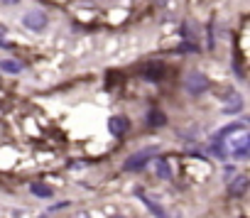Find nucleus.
<instances>
[{
	"label": "nucleus",
	"instance_id": "obj_6",
	"mask_svg": "<svg viewBox=\"0 0 250 218\" xmlns=\"http://www.w3.org/2000/svg\"><path fill=\"white\" fill-rule=\"evenodd\" d=\"M243 111V96L240 93H230L228 98H226V105H223V113L226 116H235V113H240Z\"/></svg>",
	"mask_w": 250,
	"mask_h": 218
},
{
	"label": "nucleus",
	"instance_id": "obj_7",
	"mask_svg": "<svg viewBox=\"0 0 250 218\" xmlns=\"http://www.w3.org/2000/svg\"><path fill=\"white\" fill-rule=\"evenodd\" d=\"M248 191V177L245 174H238L230 184H228V194L233 196V198H238V196H243Z\"/></svg>",
	"mask_w": 250,
	"mask_h": 218
},
{
	"label": "nucleus",
	"instance_id": "obj_5",
	"mask_svg": "<svg viewBox=\"0 0 250 218\" xmlns=\"http://www.w3.org/2000/svg\"><path fill=\"white\" fill-rule=\"evenodd\" d=\"M128 128H130V123H128V118H125V116H113L108 120V130H110L113 138H123L125 133H128Z\"/></svg>",
	"mask_w": 250,
	"mask_h": 218
},
{
	"label": "nucleus",
	"instance_id": "obj_12",
	"mask_svg": "<svg viewBox=\"0 0 250 218\" xmlns=\"http://www.w3.org/2000/svg\"><path fill=\"white\" fill-rule=\"evenodd\" d=\"M30 191H32L35 196H49V194H52V189H49V186H44V184H32V186H30Z\"/></svg>",
	"mask_w": 250,
	"mask_h": 218
},
{
	"label": "nucleus",
	"instance_id": "obj_1",
	"mask_svg": "<svg viewBox=\"0 0 250 218\" xmlns=\"http://www.w3.org/2000/svg\"><path fill=\"white\" fill-rule=\"evenodd\" d=\"M213 155L218 157H235V159H245L250 152V133L245 128V123H233L226 130L216 133L213 138Z\"/></svg>",
	"mask_w": 250,
	"mask_h": 218
},
{
	"label": "nucleus",
	"instance_id": "obj_16",
	"mask_svg": "<svg viewBox=\"0 0 250 218\" xmlns=\"http://www.w3.org/2000/svg\"><path fill=\"white\" fill-rule=\"evenodd\" d=\"M110 218H125V216H120V213H115V216H110Z\"/></svg>",
	"mask_w": 250,
	"mask_h": 218
},
{
	"label": "nucleus",
	"instance_id": "obj_15",
	"mask_svg": "<svg viewBox=\"0 0 250 218\" xmlns=\"http://www.w3.org/2000/svg\"><path fill=\"white\" fill-rule=\"evenodd\" d=\"M74 218H91V216H88V213H86V211H81V213H76V216H74Z\"/></svg>",
	"mask_w": 250,
	"mask_h": 218
},
{
	"label": "nucleus",
	"instance_id": "obj_4",
	"mask_svg": "<svg viewBox=\"0 0 250 218\" xmlns=\"http://www.w3.org/2000/svg\"><path fill=\"white\" fill-rule=\"evenodd\" d=\"M187 91L191 93V96H199V93H204L211 83H208V79L204 76V74H199V71H191L189 76H187Z\"/></svg>",
	"mask_w": 250,
	"mask_h": 218
},
{
	"label": "nucleus",
	"instance_id": "obj_14",
	"mask_svg": "<svg viewBox=\"0 0 250 218\" xmlns=\"http://www.w3.org/2000/svg\"><path fill=\"white\" fill-rule=\"evenodd\" d=\"M20 0H0V5H18Z\"/></svg>",
	"mask_w": 250,
	"mask_h": 218
},
{
	"label": "nucleus",
	"instance_id": "obj_2",
	"mask_svg": "<svg viewBox=\"0 0 250 218\" xmlns=\"http://www.w3.org/2000/svg\"><path fill=\"white\" fill-rule=\"evenodd\" d=\"M47 15L42 13V10H30V13H25V18H22V25L27 27V30H32V32H42L44 27H47Z\"/></svg>",
	"mask_w": 250,
	"mask_h": 218
},
{
	"label": "nucleus",
	"instance_id": "obj_8",
	"mask_svg": "<svg viewBox=\"0 0 250 218\" xmlns=\"http://www.w3.org/2000/svg\"><path fill=\"white\" fill-rule=\"evenodd\" d=\"M0 69H3L5 74H22V61L18 59H0Z\"/></svg>",
	"mask_w": 250,
	"mask_h": 218
},
{
	"label": "nucleus",
	"instance_id": "obj_11",
	"mask_svg": "<svg viewBox=\"0 0 250 218\" xmlns=\"http://www.w3.org/2000/svg\"><path fill=\"white\" fill-rule=\"evenodd\" d=\"M147 123H150L152 128H162V125L167 123V118H165V113H160V111H150V113H147Z\"/></svg>",
	"mask_w": 250,
	"mask_h": 218
},
{
	"label": "nucleus",
	"instance_id": "obj_10",
	"mask_svg": "<svg viewBox=\"0 0 250 218\" xmlns=\"http://www.w3.org/2000/svg\"><path fill=\"white\" fill-rule=\"evenodd\" d=\"M162 74H165V66L157 64V61L145 66V76H147V79H162Z\"/></svg>",
	"mask_w": 250,
	"mask_h": 218
},
{
	"label": "nucleus",
	"instance_id": "obj_9",
	"mask_svg": "<svg viewBox=\"0 0 250 218\" xmlns=\"http://www.w3.org/2000/svg\"><path fill=\"white\" fill-rule=\"evenodd\" d=\"M155 172H157L160 179H172V164H169L165 157H160V159L155 162Z\"/></svg>",
	"mask_w": 250,
	"mask_h": 218
},
{
	"label": "nucleus",
	"instance_id": "obj_3",
	"mask_svg": "<svg viewBox=\"0 0 250 218\" xmlns=\"http://www.w3.org/2000/svg\"><path fill=\"white\" fill-rule=\"evenodd\" d=\"M155 152H157V150H140V152L130 155L128 159H125V169H128V172H138V169H143V167L152 159Z\"/></svg>",
	"mask_w": 250,
	"mask_h": 218
},
{
	"label": "nucleus",
	"instance_id": "obj_13",
	"mask_svg": "<svg viewBox=\"0 0 250 218\" xmlns=\"http://www.w3.org/2000/svg\"><path fill=\"white\" fill-rule=\"evenodd\" d=\"M66 206H69V201H59V203H54L49 211H59V208H66Z\"/></svg>",
	"mask_w": 250,
	"mask_h": 218
}]
</instances>
